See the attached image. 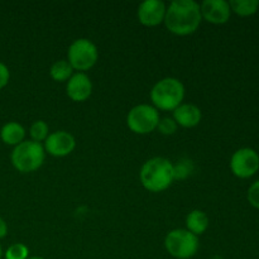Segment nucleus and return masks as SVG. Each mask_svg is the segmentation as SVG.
Masks as SVG:
<instances>
[{"label": "nucleus", "instance_id": "1", "mask_svg": "<svg viewBox=\"0 0 259 259\" xmlns=\"http://www.w3.org/2000/svg\"><path fill=\"white\" fill-rule=\"evenodd\" d=\"M201 22L199 3L194 0H174L167 7L163 23L172 34L185 37L196 32Z\"/></svg>", "mask_w": 259, "mask_h": 259}, {"label": "nucleus", "instance_id": "2", "mask_svg": "<svg viewBox=\"0 0 259 259\" xmlns=\"http://www.w3.org/2000/svg\"><path fill=\"white\" fill-rule=\"evenodd\" d=\"M139 179L147 191L154 194L166 191L176 180L175 164L164 157H153L144 162L139 172Z\"/></svg>", "mask_w": 259, "mask_h": 259}, {"label": "nucleus", "instance_id": "3", "mask_svg": "<svg viewBox=\"0 0 259 259\" xmlns=\"http://www.w3.org/2000/svg\"><path fill=\"white\" fill-rule=\"evenodd\" d=\"M184 99L185 86L176 77L162 78L151 90V100L158 111H174L181 105Z\"/></svg>", "mask_w": 259, "mask_h": 259}, {"label": "nucleus", "instance_id": "4", "mask_svg": "<svg viewBox=\"0 0 259 259\" xmlns=\"http://www.w3.org/2000/svg\"><path fill=\"white\" fill-rule=\"evenodd\" d=\"M46 158V151L40 143L24 141L12 152V163L20 174H30L42 167Z\"/></svg>", "mask_w": 259, "mask_h": 259}, {"label": "nucleus", "instance_id": "5", "mask_svg": "<svg viewBox=\"0 0 259 259\" xmlns=\"http://www.w3.org/2000/svg\"><path fill=\"white\" fill-rule=\"evenodd\" d=\"M164 247L174 258L190 259L199 250V237L187 229H174L164 238Z\"/></svg>", "mask_w": 259, "mask_h": 259}, {"label": "nucleus", "instance_id": "6", "mask_svg": "<svg viewBox=\"0 0 259 259\" xmlns=\"http://www.w3.org/2000/svg\"><path fill=\"white\" fill-rule=\"evenodd\" d=\"M99 60V50L94 42L88 38H78L73 40L67 51V61L73 71L83 72L96 65Z\"/></svg>", "mask_w": 259, "mask_h": 259}, {"label": "nucleus", "instance_id": "7", "mask_svg": "<svg viewBox=\"0 0 259 259\" xmlns=\"http://www.w3.org/2000/svg\"><path fill=\"white\" fill-rule=\"evenodd\" d=\"M159 119V111L153 105L139 104L132 108L126 115V125L133 133L144 136L156 131Z\"/></svg>", "mask_w": 259, "mask_h": 259}, {"label": "nucleus", "instance_id": "8", "mask_svg": "<svg viewBox=\"0 0 259 259\" xmlns=\"http://www.w3.org/2000/svg\"><path fill=\"white\" fill-rule=\"evenodd\" d=\"M230 169L238 179H250L259 169V154L255 149L244 147L233 153Z\"/></svg>", "mask_w": 259, "mask_h": 259}, {"label": "nucleus", "instance_id": "9", "mask_svg": "<svg viewBox=\"0 0 259 259\" xmlns=\"http://www.w3.org/2000/svg\"><path fill=\"white\" fill-rule=\"evenodd\" d=\"M43 148L46 153L53 157H66L76 148V139L71 133L66 131H57L50 133L45 142Z\"/></svg>", "mask_w": 259, "mask_h": 259}, {"label": "nucleus", "instance_id": "10", "mask_svg": "<svg viewBox=\"0 0 259 259\" xmlns=\"http://www.w3.org/2000/svg\"><path fill=\"white\" fill-rule=\"evenodd\" d=\"M166 9V4L162 0H146L138 7L137 17L144 27H157L164 22Z\"/></svg>", "mask_w": 259, "mask_h": 259}, {"label": "nucleus", "instance_id": "11", "mask_svg": "<svg viewBox=\"0 0 259 259\" xmlns=\"http://www.w3.org/2000/svg\"><path fill=\"white\" fill-rule=\"evenodd\" d=\"M202 19L211 24H225L230 19L232 9L225 0H205L200 5Z\"/></svg>", "mask_w": 259, "mask_h": 259}, {"label": "nucleus", "instance_id": "12", "mask_svg": "<svg viewBox=\"0 0 259 259\" xmlns=\"http://www.w3.org/2000/svg\"><path fill=\"white\" fill-rule=\"evenodd\" d=\"M66 93L72 101L82 103L88 100L93 94V82L86 73L76 72L67 81Z\"/></svg>", "mask_w": 259, "mask_h": 259}, {"label": "nucleus", "instance_id": "13", "mask_svg": "<svg viewBox=\"0 0 259 259\" xmlns=\"http://www.w3.org/2000/svg\"><path fill=\"white\" fill-rule=\"evenodd\" d=\"M174 120L182 128H194L199 125L202 119V113L195 104H184L174 110Z\"/></svg>", "mask_w": 259, "mask_h": 259}, {"label": "nucleus", "instance_id": "14", "mask_svg": "<svg viewBox=\"0 0 259 259\" xmlns=\"http://www.w3.org/2000/svg\"><path fill=\"white\" fill-rule=\"evenodd\" d=\"M0 138L8 146L17 147L22 142H24L25 138V129L22 124L17 121H9L4 124L0 131Z\"/></svg>", "mask_w": 259, "mask_h": 259}, {"label": "nucleus", "instance_id": "15", "mask_svg": "<svg viewBox=\"0 0 259 259\" xmlns=\"http://www.w3.org/2000/svg\"><path fill=\"white\" fill-rule=\"evenodd\" d=\"M209 228V218L201 210H192L186 217V229L196 237L204 234Z\"/></svg>", "mask_w": 259, "mask_h": 259}, {"label": "nucleus", "instance_id": "16", "mask_svg": "<svg viewBox=\"0 0 259 259\" xmlns=\"http://www.w3.org/2000/svg\"><path fill=\"white\" fill-rule=\"evenodd\" d=\"M73 75V68L67 60L56 61L50 68V76L56 82H66Z\"/></svg>", "mask_w": 259, "mask_h": 259}, {"label": "nucleus", "instance_id": "17", "mask_svg": "<svg viewBox=\"0 0 259 259\" xmlns=\"http://www.w3.org/2000/svg\"><path fill=\"white\" fill-rule=\"evenodd\" d=\"M229 5L232 13H235L239 17H250L259 9L258 0H232Z\"/></svg>", "mask_w": 259, "mask_h": 259}, {"label": "nucleus", "instance_id": "18", "mask_svg": "<svg viewBox=\"0 0 259 259\" xmlns=\"http://www.w3.org/2000/svg\"><path fill=\"white\" fill-rule=\"evenodd\" d=\"M29 136L30 141L37 142V143H42L47 139V137L50 136V126L46 121L43 120H37L30 125L29 129Z\"/></svg>", "mask_w": 259, "mask_h": 259}, {"label": "nucleus", "instance_id": "19", "mask_svg": "<svg viewBox=\"0 0 259 259\" xmlns=\"http://www.w3.org/2000/svg\"><path fill=\"white\" fill-rule=\"evenodd\" d=\"M29 249L23 243H14L5 252V259H28Z\"/></svg>", "mask_w": 259, "mask_h": 259}, {"label": "nucleus", "instance_id": "20", "mask_svg": "<svg viewBox=\"0 0 259 259\" xmlns=\"http://www.w3.org/2000/svg\"><path fill=\"white\" fill-rule=\"evenodd\" d=\"M177 128H179V125L174 120V118H168V116L159 119V123L157 125V131L163 136H172V134L176 133Z\"/></svg>", "mask_w": 259, "mask_h": 259}, {"label": "nucleus", "instance_id": "21", "mask_svg": "<svg viewBox=\"0 0 259 259\" xmlns=\"http://www.w3.org/2000/svg\"><path fill=\"white\" fill-rule=\"evenodd\" d=\"M247 199L248 202H249L253 207L259 210V180L253 182L249 186L247 192Z\"/></svg>", "mask_w": 259, "mask_h": 259}, {"label": "nucleus", "instance_id": "22", "mask_svg": "<svg viewBox=\"0 0 259 259\" xmlns=\"http://www.w3.org/2000/svg\"><path fill=\"white\" fill-rule=\"evenodd\" d=\"M10 78V72L9 68L7 67V65H4L3 62H0V90L4 89L8 85Z\"/></svg>", "mask_w": 259, "mask_h": 259}, {"label": "nucleus", "instance_id": "23", "mask_svg": "<svg viewBox=\"0 0 259 259\" xmlns=\"http://www.w3.org/2000/svg\"><path fill=\"white\" fill-rule=\"evenodd\" d=\"M8 234V225L3 218H0V239L7 237Z\"/></svg>", "mask_w": 259, "mask_h": 259}, {"label": "nucleus", "instance_id": "24", "mask_svg": "<svg viewBox=\"0 0 259 259\" xmlns=\"http://www.w3.org/2000/svg\"><path fill=\"white\" fill-rule=\"evenodd\" d=\"M28 259H45V258H42V257H29Z\"/></svg>", "mask_w": 259, "mask_h": 259}, {"label": "nucleus", "instance_id": "25", "mask_svg": "<svg viewBox=\"0 0 259 259\" xmlns=\"http://www.w3.org/2000/svg\"><path fill=\"white\" fill-rule=\"evenodd\" d=\"M3 257V249H2V245H0V259Z\"/></svg>", "mask_w": 259, "mask_h": 259}]
</instances>
